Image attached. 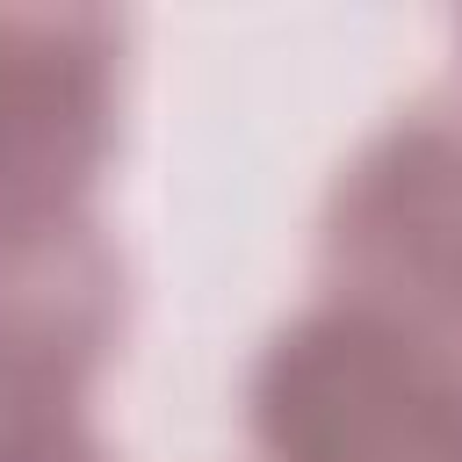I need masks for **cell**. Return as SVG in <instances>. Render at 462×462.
I'll return each instance as SVG.
<instances>
[{
    "instance_id": "obj_1",
    "label": "cell",
    "mask_w": 462,
    "mask_h": 462,
    "mask_svg": "<svg viewBox=\"0 0 462 462\" xmlns=\"http://www.w3.org/2000/svg\"><path fill=\"white\" fill-rule=\"evenodd\" d=\"M245 411L267 462H462L455 346L339 296L260 346Z\"/></svg>"
},
{
    "instance_id": "obj_2",
    "label": "cell",
    "mask_w": 462,
    "mask_h": 462,
    "mask_svg": "<svg viewBox=\"0 0 462 462\" xmlns=\"http://www.w3.org/2000/svg\"><path fill=\"white\" fill-rule=\"evenodd\" d=\"M318 245L339 303L462 325V87L411 101L346 159Z\"/></svg>"
},
{
    "instance_id": "obj_3",
    "label": "cell",
    "mask_w": 462,
    "mask_h": 462,
    "mask_svg": "<svg viewBox=\"0 0 462 462\" xmlns=\"http://www.w3.org/2000/svg\"><path fill=\"white\" fill-rule=\"evenodd\" d=\"M123 325V260L94 217L0 231V462L94 448L87 383Z\"/></svg>"
},
{
    "instance_id": "obj_4",
    "label": "cell",
    "mask_w": 462,
    "mask_h": 462,
    "mask_svg": "<svg viewBox=\"0 0 462 462\" xmlns=\"http://www.w3.org/2000/svg\"><path fill=\"white\" fill-rule=\"evenodd\" d=\"M116 137V22L0 7V231L79 217Z\"/></svg>"
},
{
    "instance_id": "obj_5",
    "label": "cell",
    "mask_w": 462,
    "mask_h": 462,
    "mask_svg": "<svg viewBox=\"0 0 462 462\" xmlns=\"http://www.w3.org/2000/svg\"><path fill=\"white\" fill-rule=\"evenodd\" d=\"M58 462H108V448L94 440V448H79V455H58Z\"/></svg>"
}]
</instances>
